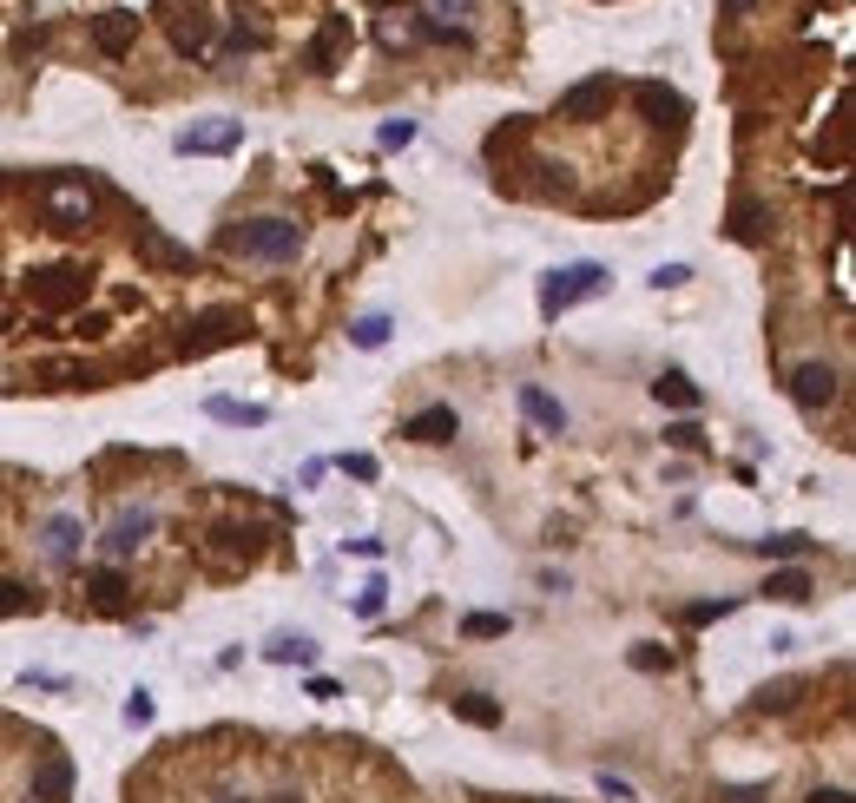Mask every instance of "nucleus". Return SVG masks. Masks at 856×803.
Listing matches in <instances>:
<instances>
[{
	"instance_id": "nucleus-1",
	"label": "nucleus",
	"mask_w": 856,
	"mask_h": 803,
	"mask_svg": "<svg viewBox=\"0 0 856 803\" xmlns=\"http://www.w3.org/2000/svg\"><path fill=\"white\" fill-rule=\"evenodd\" d=\"M244 343L284 376L317 369L284 303L191 251L106 172H0V395H99Z\"/></svg>"
},
{
	"instance_id": "nucleus-2",
	"label": "nucleus",
	"mask_w": 856,
	"mask_h": 803,
	"mask_svg": "<svg viewBox=\"0 0 856 803\" xmlns=\"http://www.w3.org/2000/svg\"><path fill=\"white\" fill-rule=\"evenodd\" d=\"M297 560V514L205 481L172 448H106L80 474L0 461V619H152Z\"/></svg>"
},
{
	"instance_id": "nucleus-3",
	"label": "nucleus",
	"mask_w": 856,
	"mask_h": 803,
	"mask_svg": "<svg viewBox=\"0 0 856 803\" xmlns=\"http://www.w3.org/2000/svg\"><path fill=\"white\" fill-rule=\"evenodd\" d=\"M119 803H573L527 790L442 784L356 731L198 725L172 731L119 777Z\"/></svg>"
},
{
	"instance_id": "nucleus-4",
	"label": "nucleus",
	"mask_w": 856,
	"mask_h": 803,
	"mask_svg": "<svg viewBox=\"0 0 856 803\" xmlns=\"http://www.w3.org/2000/svg\"><path fill=\"white\" fill-rule=\"evenodd\" d=\"M685 132L692 99L679 86L593 73L567 86L554 112L494 126L481 158L494 191L521 205H554L573 218H633L672 191Z\"/></svg>"
},
{
	"instance_id": "nucleus-5",
	"label": "nucleus",
	"mask_w": 856,
	"mask_h": 803,
	"mask_svg": "<svg viewBox=\"0 0 856 803\" xmlns=\"http://www.w3.org/2000/svg\"><path fill=\"white\" fill-rule=\"evenodd\" d=\"M73 790H80V764L60 744V731L0 705V803H73Z\"/></svg>"
},
{
	"instance_id": "nucleus-6",
	"label": "nucleus",
	"mask_w": 856,
	"mask_h": 803,
	"mask_svg": "<svg viewBox=\"0 0 856 803\" xmlns=\"http://www.w3.org/2000/svg\"><path fill=\"white\" fill-rule=\"evenodd\" d=\"M606 284H613V270H606V264H567V270H547V277H540V316H560V310H573V303L600 297Z\"/></svg>"
},
{
	"instance_id": "nucleus-7",
	"label": "nucleus",
	"mask_w": 856,
	"mask_h": 803,
	"mask_svg": "<svg viewBox=\"0 0 856 803\" xmlns=\"http://www.w3.org/2000/svg\"><path fill=\"white\" fill-rule=\"evenodd\" d=\"M231 145H244V126H238V119H231V126L185 132V139H178V152H231Z\"/></svg>"
},
{
	"instance_id": "nucleus-8",
	"label": "nucleus",
	"mask_w": 856,
	"mask_h": 803,
	"mask_svg": "<svg viewBox=\"0 0 856 803\" xmlns=\"http://www.w3.org/2000/svg\"><path fill=\"white\" fill-rule=\"evenodd\" d=\"M521 409H527V415H534V422H540V428H554V435H560V428H567V409H560L554 395H540V389H534V382H527V389H521Z\"/></svg>"
},
{
	"instance_id": "nucleus-9",
	"label": "nucleus",
	"mask_w": 856,
	"mask_h": 803,
	"mask_svg": "<svg viewBox=\"0 0 856 803\" xmlns=\"http://www.w3.org/2000/svg\"><path fill=\"white\" fill-rule=\"evenodd\" d=\"M402 435H415V441H448V435H455V409H428V415H415Z\"/></svg>"
},
{
	"instance_id": "nucleus-10",
	"label": "nucleus",
	"mask_w": 856,
	"mask_h": 803,
	"mask_svg": "<svg viewBox=\"0 0 856 803\" xmlns=\"http://www.w3.org/2000/svg\"><path fill=\"white\" fill-rule=\"evenodd\" d=\"M349 343H356V349H382V343H389V316H363V323H349Z\"/></svg>"
},
{
	"instance_id": "nucleus-11",
	"label": "nucleus",
	"mask_w": 856,
	"mask_h": 803,
	"mask_svg": "<svg viewBox=\"0 0 856 803\" xmlns=\"http://www.w3.org/2000/svg\"><path fill=\"white\" fill-rule=\"evenodd\" d=\"M659 402H679V409H692V402H698V389L679 376V369H672V376H659Z\"/></svg>"
},
{
	"instance_id": "nucleus-12",
	"label": "nucleus",
	"mask_w": 856,
	"mask_h": 803,
	"mask_svg": "<svg viewBox=\"0 0 856 803\" xmlns=\"http://www.w3.org/2000/svg\"><path fill=\"white\" fill-rule=\"evenodd\" d=\"M764 593H771V599H791V606H797V599H810V580H804V573H777Z\"/></svg>"
},
{
	"instance_id": "nucleus-13",
	"label": "nucleus",
	"mask_w": 856,
	"mask_h": 803,
	"mask_svg": "<svg viewBox=\"0 0 856 803\" xmlns=\"http://www.w3.org/2000/svg\"><path fill=\"white\" fill-rule=\"evenodd\" d=\"M270 659H277V665H290V659L310 665V659H317V646H310V639H277V646H270Z\"/></svg>"
},
{
	"instance_id": "nucleus-14",
	"label": "nucleus",
	"mask_w": 856,
	"mask_h": 803,
	"mask_svg": "<svg viewBox=\"0 0 856 803\" xmlns=\"http://www.w3.org/2000/svg\"><path fill=\"white\" fill-rule=\"evenodd\" d=\"M211 415H218V422H264V409H251V402H211Z\"/></svg>"
},
{
	"instance_id": "nucleus-15",
	"label": "nucleus",
	"mask_w": 856,
	"mask_h": 803,
	"mask_svg": "<svg viewBox=\"0 0 856 803\" xmlns=\"http://www.w3.org/2000/svg\"><path fill=\"white\" fill-rule=\"evenodd\" d=\"M494 632H508V619H494V613H475V619H468V639H494Z\"/></svg>"
},
{
	"instance_id": "nucleus-16",
	"label": "nucleus",
	"mask_w": 856,
	"mask_h": 803,
	"mask_svg": "<svg viewBox=\"0 0 856 803\" xmlns=\"http://www.w3.org/2000/svg\"><path fill=\"white\" fill-rule=\"evenodd\" d=\"M409 139H415L409 119H389V126H382V145H409Z\"/></svg>"
},
{
	"instance_id": "nucleus-17",
	"label": "nucleus",
	"mask_w": 856,
	"mask_h": 803,
	"mask_svg": "<svg viewBox=\"0 0 856 803\" xmlns=\"http://www.w3.org/2000/svg\"><path fill=\"white\" fill-rule=\"evenodd\" d=\"M343 468L356 474V481H376V455H343Z\"/></svg>"
},
{
	"instance_id": "nucleus-18",
	"label": "nucleus",
	"mask_w": 856,
	"mask_h": 803,
	"mask_svg": "<svg viewBox=\"0 0 856 803\" xmlns=\"http://www.w3.org/2000/svg\"><path fill=\"white\" fill-rule=\"evenodd\" d=\"M685 277H692L685 264H666V270H652V284H659V290H666V284H685Z\"/></svg>"
},
{
	"instance_id": "nucleus-19",
	"label": "nucleus",
	"mask_w": 856,
	"mask_h": 803,
	"mask_svg": "<svg viewBox=\"0 0 856 803\" xmlns=\"http://www.w3.org/2000/svg\"><path fill=\"white\" fill-rule=\"evenodd\" d=\"M126 718H132V725H145V718H152V698H145V692H132V705H126Z\"/></svg>"
}]
</instances>
